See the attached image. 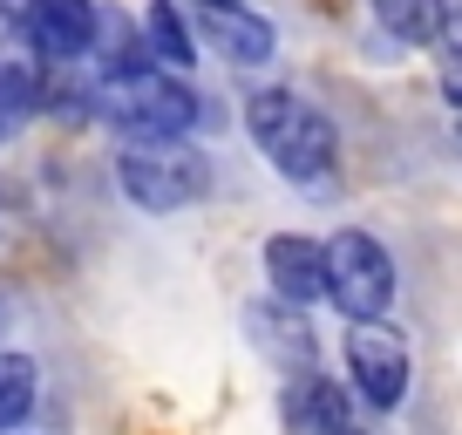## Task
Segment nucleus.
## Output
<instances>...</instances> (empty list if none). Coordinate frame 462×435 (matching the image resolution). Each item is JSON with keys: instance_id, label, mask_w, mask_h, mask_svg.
I'll return each instance as SVG.
<instances>
[{"instance_id": "1", "label": "nucleus", "mask_w": 462, "mask_h": 435, "mask_svg": "<svg viewBox=\"0 0 462 435\" xmlns=\"http://www.w3.org/2000/svg\"><path fill=\"white\" fill-rule=\"evenodd\" d=\"M245 123H252V136H259V150L273 157L279 177L319 184V177L333 171V123L319 116L306 96H292V88H259V96L245 102Z\"/></svg>"}, {"instance_id": "2", "label": "nucleus", "mask_w": 462, "mask_h": 435, "mask_svg": "<svg viewBox=\"0 0 462 435\" xmlns=\"http://www.w3.org/2000/svg\"><path fill=\"white\" fill-rule=\"evenodd\" d=\"M116 184L130 190V204L143 211H184L211 190V157L198 143H130L116 157Z\"/></svg>"}, {"instance_id": "3", "label": "nucleus", "mask_w": 462, "mask_h": 435, "mask_svg": "<svg viewBox=\"0 0 462 435\" xmlns=\"http://www.w3.org/2000/svg\"><path fill=\"white\" fill-rule=\"evenodd\" d=\"M102 102H109V116L123 123L136 143H177V136L204 116L198 88L177 82V75H157V69H136V75L102 82Z\"/></svg>"}, {"instance_id": "4", "label": "nucleus", "mask_w": 462, "mask_h": 435, "mask_svg": "<svg viewBox=\"0 0 462 435\" xmlns=\"http://www.w3.org/2000/svg\"><path fill=\"white\" fill-rule=\"evenodd\" d=\"M327 300L346 319H381L394 300V259L374 232H333L327 238Z\"/></svg>"}, {"instance_id": "5", "label": "nucleus", "mask_w": 462, "mask_h": 435, "mask_svg": "<svg viewBox=\"0 0 462 435\" xmlns=\"http://www.w3.org/2000/svg\"><path fill=\"white\" fill-rule=\"evenodd\" d=\"M408 375H415L408 367V340L394 327H381V319H354L346 327V381H354V394L374 415L408 402Z\"/></svg>"}, {"instance_id": "6", "label": "nucleus", "mask_w": 462, "mask_h": 435, "mask_svg": "<svg viewBox=\"0 0 462 435\" xmlns=\"http://www.w3.org/2000/svg\"><path fill=\"white\" fill-rule=\"evenodd\" d=\"M21 28H28L42 61H82L102 34V14H96V0H28Z\"/></svg>"}, {"instance_id": "7", "label": "nucleus", "mask_w": 462, "mask_h": 435, "mask_svg": "<svg viewBox=\"0 0 462 435\" xmlns=\"http://www.w3.org/2000/svg\"><path fill=\"white\" fill-rule=\"evenodd\" d=\"M265 273H273V292L286 306L327 300V245H313V238H300V232L265 238Z\"/></svg>"}, {"instance_id": "8", "label": "nucleus", "mask_w": 462, "mask_h": 435, "mask_svg": "<svg viewBox=\"0 0 462 435\" xmlns=\"http://www.w3.org/2000/svg\"><path fill=\"white\" fill-rule=\"evenodd\" d=\"M34 61H42V55H34L28 28L0 14V109H7V116H28L34 102H42V75H34Z\"/></svg>"}, {"instance_id": "9", "label": "nucleus", "mask_w": 462, "mask_h": 435, "mask_svg": "<svg viewBox=\"0 0 462 435\" xmlns=\"http://www.w3.org/2000/svg\"><path fill=\"white\" fill-rule=\"evenodd\" d=\"M204 42L225 61H238V69L273 61V28H265L259 14H245V7H204Z\"/></svg>"}, {"instance_id": "10", "label": "nucleus", "mask_w": 462, "mask_h": 435, "mask_svg": "<svg viewBox=\"0 0 462 435\" xmlns=\"http://www.w3.org/2000/svg\"><path fill=\"white\" fill-rule=\"evenodd\" d=\"M286 429L292 435H346L354 421H346V394L333 388V381L319 375H300L286 388Z\"/></svg>"}, {"instance_id": "11", "label": "nucleus", "mask_w": 462, "mask_h": 435, "mask_svg": "<svg viewBox=\"0 0 462 435\" xmlns=\"http://www.w3.org/2000/svg\"><path fill=\"white\" fill-rule=\"evenodd\" d=\"M252 340H259L265 354H273L279 367H300V375H313V334H306V319H300V306H252Z\"/></svg>"}, {"instance_id": "12", "label": "nucleus", "mask_w": 462, "mask_h": 435, "mask_svg": "<svg viewBox=\"0 0 462 435\" xmlns=\"http://www.w3.org/2000/svg\"><path fill=\"white\" fill-rule=\"evenodd\" d=\"M34 394H42V367L28 354H0V435L34 415Z\"/></svg>"}, {"instance_id": "13", "label": "nucleus", "mask_w": 462, "mask_h": 435, "mask_svg": "<svg viewBox=\"0 0 462 435\" xmlns=\"http://www.w3.org/2000/svg\"><path fill=\"white\" fill-rule=\"evenodd\" d=\"M374 14L402 42H442L448 34V0H374Z\"/></svg>"}, {"instance_id": "14", "label": "nucleus", "mask_w": 462, "mask_h": 435, "mask_svg": "<svg viewBox=\"0 0 462 435\" xmlns=\"http://www.w3.org/2000/svg\"><path fill=\"white\" fill-rule=\"evenodd\" d=\"M143 48H150V61H163V69H184L190 61V28H184V14H177L171 0H157L143 14Z\"/></svg>"}, {"instance_id": "15", "label": "nucleus", "mask_w": 462, "mask_h": 435, "mask_svg": "<svg viewBox=\"0 0 462 435\" xmlns=\"http://www.w3.org/2000/svg\"><path fill=\"white\" fill-rule=\"evenodd\" d=\"M442 82H448V102H456V130H462V21L442 34Z\"/></svg>"}, {"instance_id": "16", "label": "nucleus", "mask_w": 462, "mask_h": 435, "mask_svg": "<svg viewBox=\"0 0 462 435\" xmlns=\"http://www.w3.org/2000/svg\"><path fill=\"white\" fill-rule=\"evenodd\" d=\"M7 123H14V116H7V109H0V130H7Z\"/></svg>"}, {"instance_id": "17", "label": "nucleus", "mask_w": 462, "mask_h": 435, "mask_svg": "<svg viewBox=\"0 0 462 435\" xmlns=\"http://www.w3.org/2000/svg\"><path fill=\"white\" fill-rule=\"evenodd\" d=\"M211 7H231V0H211Z\"/></svg>"}, {"instance_id": "18", "label": "nucleus", "mask_w": 462, "mask_h": 435, "mask_svg": "<svg viewBox=\"0 0 462 435\" xmlns=\"http://www.w3.org/2000/svg\"><path fill=\"white\" fill-rule=\"evenodd\" d=\"M346 435H367V429H346Z\"/></svg>"}]
</instances>
